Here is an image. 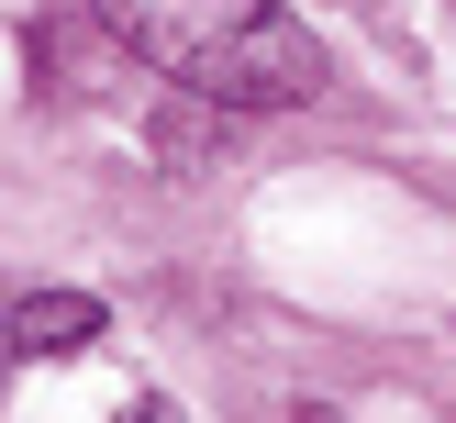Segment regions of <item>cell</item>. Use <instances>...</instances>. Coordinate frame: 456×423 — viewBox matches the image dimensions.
<instances>
[{
    "label": "cell",
    "mask_w": 456,
    "mask_h": 423,
    "mask_svg": "<svg viewBox=\"0 0 456 423\" xmlns=\"http://www.w3.org/2000/svg\"><path fill=\"white\" fill-rule=\"evenodd\" d=\"M156 78H178L190 101L223 111H289L323 101V45L312 22H289L279 0H89Z\"/></svg>",
    "instance_id": "obj_1"
},
{
    "label": "cell",
    "mask_w": 456,
    "mask_h": 423,
    "mask_svg": "<svg viewBox=\"0 0 456 423\" xmlns=\"http://www.w3.org/2000/svg\"><path fill=\"white\" fill-rule=\"evenodd\" d=\"M89 334H101V301H89V289H34V301H12V356H78Z\"/></svg>",
    "instance_id": "obj_2"
}]
</instances>
